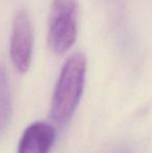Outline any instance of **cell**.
Segmentation results:
<instances>
[{
	"label": "cell",
	"mask_w": 152,
	"mask_h": 153,
	"mask_svg": "<svg viewBox=\"0 0 152 153\" xmlns=\"http://www.w3.org/2000/svg\"><path fill=\"white\" fill-rule=\"evenodd\" d=\"M78 14V0H52L48 21V43L56 54L65 53L75 43Z\"/></svg>",
	"instance_id": "2"
},
{
	"label": "cell",
	"mask_w": 152,
	"mask_h": 153,
	"mask_svg": "<svg viewBox=\"0 0 152 153\" xmlns=\"http://www.w3.org/2000/svg\"><path fill=\"white\" fill-rule=\"evenodd\" d=\"M55 141V130L46 122H33L19 141L17 153H49Z\"/></svg>",
	"instance_id": "4"
},
{
	"label": "cell",
	"mask_w": 152,
	"mask_h": 153,
	"mask_svg": "<svg viewBox=\"0 0 152 153\" xmlns=\"http://www.w3.org/2000/svg\"><path fill=\"white\" fill-rule=\"evenodd\" d=\"M87 59L75 52L65 62L59 73L51 103V118L56 124L65 125L75 113L85 89Z\"/></svg>",
	"instance_id": "1"
},
{
	"label": "cell",
	"mask_w": 152,
	"mask_h": 153,
	"mask_svg": "<svg viewBox=\"0 0 152 153\" xmlns=\"http://www.w3.org/2000/svg\"><path fill=\"white\" fill-rule=\"evenodd\" d=\"M12 117V99H10V85L4 68L0 72V121L1 132L3 133L10 124Z\"/></svg>",
	"instance_id": "5"
},
{
	"label": "cell",
	"mask_w": 152,
	"mask_h": 153,
	"mask_svg": "<svg viewBox=\"0 0 152 153\" xmlns=\"http://www.w3.org/2000/svg\"><path fill=\"white\" fill-rule=\"evenodd\" d=\"M33 47V25L26 8H19L14 16L10 42V53L14 67L20 73L28 71Z\"/></svg>",
	"instance_id": "3"
}]
</instances>
